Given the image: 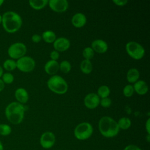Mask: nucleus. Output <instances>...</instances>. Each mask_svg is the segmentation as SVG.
<instances>
[{
    "label": "nucleus",
    "instance_id": "1",
    "mask_svg": "<svg viewBox=\"0 0 150 150\" xmlns=\"http://www.w3.org/2000/svg\"><path fill=\"white\" fill-rule=\"evenodd\" d=\"M4 29L8 33L17 32L22 26V19L21 16L13 11H7L2 15V23Z\"/></svg>",
    "mask_w": 150,
    "mask_h": 150
},
{
    "label": "nucleus",
    "instance_id": "2",
    "mask_svg": "<svg viewBox=\"0 0 150 150\" xmlns=\"http://www.w3.org/2000/svg\"><path fill=\"white\" fill-rule=\"evenodd\" d=\"M26 110L25 107L17 101L10 103L5 108V115L12 124L17 125L22 122Z\"/></svg>",
    "mask_w": 150,
    "mask_h": 150
},
{
    "label": "nucleus",
    "instance_id": "3",
    "mask_svg": "<svg viewBox=\"0 0 150 150\" xmlns=\"http://www.w3.org/2000/svg\"><path fill=\"white\" fill-rule=\"evenodd\" d=\"M98 128L101 134L107 138L116 136L120 131L117 122L108 116L101 118L98 122Z\"/></svg>",
    "mask_w": 150,
    "mask_h": 150
},
{
    "label": "nucleus",
    "instance_id": "4",
    "mask_svg": "<svg viewBox=\"0 0 150 150\" xmlns=\"http://www.w3.org/2000/svg\"><path fill=\"white\" fill-rule=\"evenodd\" d=\"M47 84L51 91L58 94H64L68 89V85L66 80L58 75L52 76L48 80Z\"/></svg>",
    "mask_w": 150,
    "mask_h": 150
},
{
    "label": "nucleus",
    "instance_id": "5",
    "mask_svg": "<svg viewBox=\"0 0 150 150\" xmlns=\"http://www.w3.org/2000/svg\"><path fill=\"white\" fill-rule=\"evenodd\" d=\"M93 129L92 125L87 122L78 124L74 129L75 137L79 140H85L89 138L92 135Z\"/></svg>",
    "mask_w": 150,
    "mask_h": 150
},
{
    "label": "nucleus",
    "instance_id": "6",
    "mask_svg": "<svg viewBox=\"0 0 150 150\" xmlns=\"http://www.w3.org/2000/svg\"><path fill=\"white\" fill-rule=\"evenodd\" d=\"M125 49L127 53L136 60L142 59L145 54L144 48L139 43L134 41L128 42L126 44Z\"/></svg>",
    "mask_w": 150,
    "mask_h": 150
},
{
    "label": "nucleus",
    "instance_id": "7",
    "mask_svg": "<svg viewBox=\"0 0 150 150\" xmlns=\"http://www.w3.org/2000/svg\"><path fill=\"white\" fill-rule=\"evenodd\" d=\"M26 46L22 42L12 43L8 49V54L11 59H19L25 56L26 53Z\"/></svg>",
    "mask_w": 150,
    "mask_h": 150
},
{
    "label": "nucleus",
    "instance_id": "8",
    "mask_svg": "<svg viewBox=\"0 0 150 150\" xmlns=\"http://www.w3.org/2000/svg\"><path fill=\"white\" fill-rule=\"evenodd\" d=\"M16 62V68L20 71L25 73L32 71L35 67V62L33 58L29 56H23L18 59Z\"/></svg>",
    "mask_w": 150,
    "mask_h": 150
},
{
    "label": "nucleus",
    "instance_id": "9",
    "mask_svg": "<svg viewBox=\"0 0 150 150\" xmlns=\"http://www.w3.org/2000/svg\"><path fill=\"white\" fill-rule=\"evenodd\" d=\"M55 141V135L52 132H44L40 138V145L45 149H49L52 147L54 144Z\"/></svg>",
    "mask_w": 150,
    "mask_h": 150
},
{
    "label": "nucleus",
    "instance_id": "10",
    "mask_svg": "<svg viewBox=\"0 0 150 150\" xmlns=\"http://www.w3.org/2000/svg\"><path fill=\"white\" fill-rule=\"evenodd\" d=\"M48 3L50 9L57 12H64L69 7V3L66 0H50Z\"/></svg>",
    "mask_w": 150,
    "mask_h": 150
},
{
    "label": "nucleus",
    "instance_id": "11",
    "mask_svg": "<svg viewBox=\"0 0 150 150\" xmlns=\"http://www.w3.org/2000/svg\"><path fill=\"white\" fill-rule=\"evenodd\" d=\"M100 97L96 93H89L84 98V103L86 107L89 109L96 108L100 104Z\"/></svg>",
    "mask_w": 150,
    "mask_h": 150
},
{
    "label": "nucleus",
    "instance_id": "12",
    "mask_svg": "<svg viewBox=\"0 0 150 150\" xmlns=\"http://www.w3.org/2000/svg\"><path fill=\"white\" fill-rule=\"evenodd\" d=\"M70 46V42L69 39L61 37L56 39L53 42V47L55 50L57 52H64L67 50Z\"/></svg>",
    "mask_w": 150,
    "mask_h": 150
},
{
    "label": "nucleus",
    "instance_id": "13",
    "mask_svg": "<svg viewBox=\"0 0 150 150\" xmlns=\"http://www.w3.org/2000/svg\"><path fill=\"white\" fill-rule=\"evenodd\" d=\"M93 50L99 53H104L108 49L107 43L103 40L96 39L92 42L91 47Z\"/></svg>",
    "mask_w": 150,
    "mask_h": 150
},
{
    "label": "nucleus",
    "instance_id": "14",
    "mask_svg": "<svg viewBox=\"0 0 150 150\" xmlns=\"http://www.w3.org/2000/svg\"><path fill=\"white\" fill-rule=\"evenodd\" d=\"M15 97L16 99L17 102L23 104L28 101L29 94L24 88L19 87L15 91Z\"/></svg>",
    "mask_w": 150,
    "mask_h": 150
},
{
    "label": "nucleus",
    "instance_id": "15",
    "mask_svg": "<svg viewBox=\"0 0 150 150\" xmlns=\"http://www.w3.org/2000/svg\"><path fill=\"white\" fill-rule=\"evenodd\" d=\"M87 19L84 14L78 12L74 14L71 19V22L74 26L76 28L83 27L86 23Z\"/></svg>",
    "mask_w": 150,
    "mask_h": 150
},
{
    "label": "nucleus",
    "instance_id": "16",
    "mask_svg": "<svg viewBox=\"0 0 150 150\" xmlns=\"http://www.w3.org/2000/svg\"><path fill=\"white\" fill-rule=\"evenodd\" d=\"M59 69V64L56 60H50L45 65L46 73L50 75H54Z\"/></svg>",
    "mask_w": 150,
    "mask_h": 150
},
{
    "label": "nucleus",
    "instance_id": "17",
    "mask_svg": "<svg viewBox=\"0 0 150 150\" xmlns=\"http://www.w3.org/2000/svg\"><path fill=\"white\" fill-rule=\"evenodd\" d=\"M134 90L139 95L145 94L148 90L147 84L144 80H138L134 83Z\"/></svg>",
    "mask_w": 150,
    "mask_h": 150
},
{
    "label": "nucleus",
    "instance_id": "18",
    "mask_svg": "<svg viewBox=\"0 0 150 150\" xmlns=\"http://www.w3.org/2000/svg\"><path fill=\"white\" fill-rule=\"evenodd\" d=\"M139 77V72L135 68H131L128 70L127 74V79L129 83H135Z\"/></svg>",
    "mask_w": 150,
    "mask_h": 150
},
{
    "label": "nucleus",
    "instance_id": "19",
    "mask_svg": "<svg viewBox=\"0 0 150 150\" xmlns=\"http://www.w3.org/2000/svg\"><path fill=\"white\" fill-rule=\"evenodd\" d=\"M48 3L47 0H30L29 4L30 6L36 10H39L44 8Z\"/></svg>",
    "mask_w": 150,
    "mask_h": 150
},
{
    "label": "nucleus",
    "instance_id": "20",
    "mask_svg": "<svg viewBox=\"0 0 150 150\" xmlns=\"http://www.w3.org/2000/svg\"><path fill=\"white\" fill-rule=\"evenodd\" d=\"M42 38L45 42L51 43H53L56 39V36L54 32L52 30H46L43 32Z\"/></svg>",
    "mask_w": 150,
    "mask_h": 150
},
{
    "label": "nucleus",
    "instance_id": "21",
    "mask_svg": "<svg viewBox=\"0 0 150 150\" xmlns=\"http://www.w3.org/2000/svg\"><path fill=\"white\" fill-rule=\"evenodd\" d=\"M80 69L84 74H89L91 72L93 66L91 62L89 60L84 59L81 61L80 63Z\"/></svg>",
    "mask_w": 150,
    "mask_h": 150
},
{
    "label": "nucleus",
    "instance_id": "22",
    "mask_svg": "<svg viewBox=\"0 0 150 150\" xmlns=\"http://www.w3.org/2000/svg\"><path fill=\"white\" fill-rule=\"evenodd\" d=\"M3 68L9 72L12 71L16 68V62L12 59H6L3 63Z\"/></svg>",
    "mask_w": 150,
    "mask_h": 150
},
{
    "label": "nucleus",
    "instance_id": "23",
    "mask_svg": "<svg viewBox=\"0 0 150 150\" xmlns=\"http://www.w3.org/2000/svg\"><path fill=\"white\" fill-rule=\"evenodd\" d=\"M117 124L119 128L122 129H127L130 127L131 125V121L129 118L124 117L118 120Z\"/></svg>",
    "mask_w": 150,
    "mask_h": 150
},
{
    "label": "nucleus",
    "instance_id": "24",
    "mask_svg": "<svg viewBox=\"0 0 150 150\" xmlns=\"http://www.w3.org/2000/svg\"><path fill=\"white\" fill-rule=\"evenodd\" d=\"M110 93V90L108 86H101L98 88L97 94L99 97L103 98L108 97Z\"/></svg>",
    "mask_w": 150,
    "mask_h": 150
},
{
    "label": "nucleus",
    "instance_id": "25",
    "mask_svg": "<svg viewBox=\"0 0 150 150\" xmlns=\"http://www.w3.org/2000/svg\"><path fill=\"white\" fill-rule=\"evenodd\" d=\"M12 128L10 125L6 124H0V135L2 136H8L11 134Z\"/></svg>",
    "mask_w": 150,
    "mask_h": 150
},
{
    "label": "nucleus",
    "instance_id": "26",
    "mask_svg": "<svg viewBox=\"0 0 150 150\" xmlns=\"http://www.w3.org/2000/svg\"><path fill=\"white\" fill-rule=\"evenodd\" d=\"M59 69L64 73H69L71 70V64L67 60H63L59 64Z\"/></svg>",
    "mask_w": 150,
    "mask_h": 150
},
{
    "label": "nucleus",
    "instance_id": "27",
    "mask_svg": "<svg viewBox=\"0 0 150 150\" xmlns=\"http://www.w3.org/2000/svg\"><path fill=\"white\" fill-rule=\"evenodd\" d=\"M2 80L5 84H11L14 80V77L12 73L10 72H6L2 74Z\"/></svg>",
    "mask_w": 150,
    "mask_h": 150
},
{
    "label": "nucleus",
    "instance_id": "28",
    "mask_svg": "<svg viewBox=\"0 0 150 150\" xmlns=\"http://www.w3.org/2000/svg\"><path fill=\"white\" fill-rule=\"evenodd\" d=\"M94 54V51L91 47H86L83 51V56L86 60H90L92 59Z\"/></svg>",
    "mask_w": 150,
    "mask_h": 150
},
{
    "label": "nucleus",
    "instance_id": "29",
    "mask_svg": "<svg viewBox=\"0 0 150 150\" xmlns=\"http://www.w3.org/2000/svg\"><path fill=\"white\" fill-rule=\"evenodd\" d=\"M134 90L133 86L130 84L126 85L123 88V94L125 97H127L132 96L134 94Z\"/></svg>",
    "mask_w": 150,
    "mask_h": 150
},
{
    "label": "nucleus",
    "instance_id": "30",
    "mask_svg": "<svg viewBox=\"0 0 150 150\" xmlns=\"http://www.w3.org/2000/svg\"><path fill=\"white\" fill-rule=\"evenodd\" d=\"M100 104L102 107L105 108H108L111 104V100L108 97L101 98V100L100 101Z\"/></svg>",
    "mask_w": 150,
    "mask_h": 150
},
{
    "label": "nucleus",
    "instance_id": "31",
    "mask_svg": "<svg viewBox=\"0 0 150 150\" xmlns=\"http://www.w3.org/2000/svg\"><path fill=\"white\" fill-rule=\"evenodd\" d=\"M50 57L51 58V60H56L59 57V52L57 51H56L55 50H53L50 53Z\"/></svg>",
    "mask_w": 150,
    "mask_h": 150
},
{
    "label": "nucleus",
    "instance_id": "32",
    "mask_svg": "<svg viewBox=\"0 0 150 150\" xmlns=\"http://www.w3.org/2000/svg\"><path fill=\"white\" fill-rule=\"evenodd\" d=\"M42 40V36L38 34H34L32 36V40L35 43H39Z\"/></svg>",
    "mask_w": 150,
    "mask_h": 150
},
{
    "label": "nucleus",
    "instance_id": "33",
    "mask_svg": "<svg viewBox=\"0 0 150 150\" xmlns=\"http://www.w3.org/2000/svg\"><path fill=\"white\" fill-rule=\"evenodd\" d=\"M113 2L118 6H124L128 3L127 0H114Z\"/></svg>",
    "mask_w": 150,
    "mask_h": 150
},
{
    "label": "nucleus",
    "instance_id": "34",
    "mask_svg": "<svg viewBox=\"0 0 150 150\" xmlns=\"http://www.w3.org/2000/svg\"><path fill=\"white\" fill-rule=\"evenodd\" d=\"M124 150H142L139 147L134 145H129L127 146Z\"/></svg>",
    "mask_w": 150,
    "mask_h": 150
},
{
    "label": "nucleus",
    "instance_id": "35",
    "mask_svg": "<svg viewBox=\"0 0 150 150\" xmlns=\"http://www.w3.org/2000/svg\"><path fill=\"white\" fill-rule=\"evenodd\" d=\"M149 121H150L149 118L148 119V120H147V121L145 124V128H146V129L147 132H148V134H149V125H149Z\"/></svg>",
    "mask_w": 150,
    "mask_h": 150
},
{
    "label": "nucleus",
    "instance_id": "36",
    "mask_svg": "<svg viewBox=\"0 0 150 150\" xmlns=\"http://www.w3.org/2000/svg\"><path fill=\"white\" fill-rule=\"evenodd\" d=\"M5 87V83L3 82L1 79H0V92L2 91Z\"/></svg>",
    "mask_w": 150,
    "mask_h": 150
},
{
    "label": "nucleus",
    "instance_id": "37",
    "mask_svg": "<svg viewBox=\"0 0 150 150\" xmlns=\"http://www.w3.org/2000/svg\"><path fill=\"white\" fill-rule=\"evenodd\" d=\"M4 74V69L1 66H0V78L2 77V74Z\"/></svg>",
    "mask_w": 150,
    "mask_h": 150
},
{
    "label": "nucleus",
    "instance_id": "38",
    "mask_svg": "<svg viewBox=\"0 0 150 150\" xmlns=\"http://www.w3.org/2000/svg\"><path fill=\"white\" fill-rule=\"evenodd\" d=\"M0 150H4V146L1 141H0Z\"/></svg>",
    "mask_w": 150,
    "mask_h": 150
},
{
    "label": "nucleus",
    "instance_id": "39",
    "mask_svg": "<svg viewBox=\"0 0 150 150\" xmlns=\"http://www.w3.org/2000/svg\"><path fill=\"white\" fill-rule=\"evenodd\" d=\"M4 2V0H0V6H1L3 5Z\"/></svg>",
    "mask_w": 150,
    "mask_h": 150
},
{
    "label": "nucleus",
    "instance_id": "40",
    "mask_svg": "<svg viewBox=\"0 0 150 150\" xmlns=\"http://www.w3.org/2000/svg\"><path fill=\"white\" fill-rule=\"evenodd\" d=\"M2 23V15L0 14V25Z\"/></svg>",
    "mask_w": 150,
    "mask_h": 150
}]
</instances>
